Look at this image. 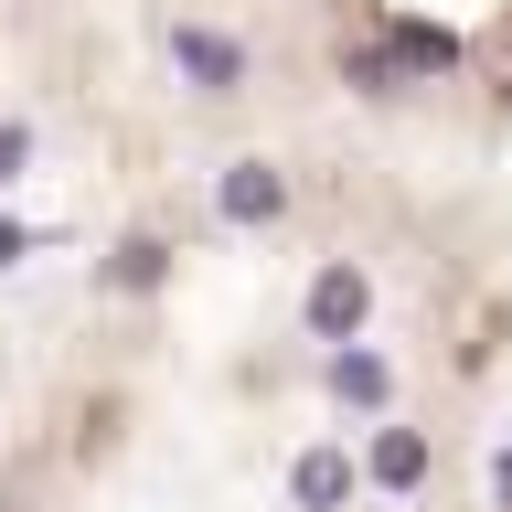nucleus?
I'll list each match as a JSON object with an SVG mask.
<instances>
[{"mask_svg": "<svg viewBox=\"0 0 512 512\" xmlns=\"http://www.w3.org/2000/svg\"><path fill=\"white\" fill-rule=\"evenodd\" d=\"M171 64H182L203 96H235V86H246V43H235V32H203V22L171 32Z\"/></svg>", "mask_w": 512, "mask_h": 512, "instance_id": "f257e3e1", "label": "nucleus"}, {"mask_svg": "<svg viewBox=\"0 0 512 512\" xmlns=\"http://www.w3.org/2000/svg\"><path fill=\"white\" fill-rule=\"evenodd\" d=\"M363 310H374L363 267H320V278H310V331H320V342H352V331H363Z\"/></svg>", "mask_w": 512, "mask_h": 512, "instance_id": "f03ea898", "label": "nucleus"}, {"mask_svg": "<svg viewBox=\"0 0 512 512\" xmlns=\"http://www.w3.org/2000/svg\"><path fill=\"white\" fill-rule=\"evenodd\" d=\"M278 203H288V182L267 171V160H235V171H224V192H214L224 224H278Z\"/></svg>", "mask_w": 512, "mask_h": 512, "instance_id": "7ed1b4c3", "label": "nucleus"}, {"mask_svg": "<svg viewBox=\"0 0 512 512\" xmlns=\"http://www.w3.org/2000/svg\"><path fill=\"white\" fill-rule=\"evenodd\" d=\"M384 64H395V75H448V64H459V32H438V22H384Z\"/></svg>", "mask_w": 512, "mask_h": 512, "instance_id": "20e7f679", "label": "nucleus"}, {"mask_svg": "<svg viewBox=\"0 0 512 512\" xmlns=\"http://www.w3.org/2000/svg\"><path fill=\"white\" fill-rule=\"evenodd\" d=\"M288 491H299L310 512H342L352 502V459H342V448H310V459L288 470Z\"/></svg>", "mask_w": 512, "mask_h": 512, "instance_id": "39448f33", "label": "nucleus"}, {"mask_svg": "<svg viewBox=\"0 0 512 512\" xmlns=\"http://www.w3.org/2000/svg\"><path fill=\"white\" fill-rule=\"evenodd\" d=\"M363 470H374L384 491H416V480H427V438H416V427H384V438H374V459H363Z\"/></svg>", "mask_w": 512, "mask_h": 512, "instance_id": "423d86ee", "label": "nucleus"}, {"mask_svg": "<svg viewBox=\"0 0 512 512\" xmlns=\"http://www.w3.org/2000/svg\"><path fill=\"white\" fill-rule=\"evenodd\" d=\"M331 395H342V406H384V363L363 342H342L331 352Z\"/></svg>", "mask_w": 512, "mask_h": 512, "instance_id": "0eeeda50", "label": "nucleus"}, {"mask_svg": "<svg viewBox=\"0 0 512 512\" xmlns=\"http://www.w3.org/2000/svg\"><path fill=\"white\" fill-rule=\"evenodd\" d=\"M160 256H171L160 235H128V246H118V288H150V278H160Z\"/></svg>", "mask_w": 512, "mask_h": 512, "instance_id": "6e6552de", "label": "nucleus"}, {"mask_svg": "<svg viewBox=\"0 0 512 512\" xmlns=\"http://www.w3.org/2000/svg\"><path fill=\"white\" fill-rule=\"evenodd\" d=\"M22 160H32V128H22V118H0V192L22 182Z\"/></svg>", "mask_w": 512, "mask_h": 512, "instance_id": "1a4fd4ad", "label": "nucleus"}, {"mask_svg": "<svg viewBox=\"0 0 512 512\" xmlns=\"http://www.w3.org/2000/svg\"><path fill=\"white\" fill-rule=\"evenodd\" d=\"M32 246V235H22V224H0V267H11V256H22Z\"/></svg>", "mask_w": 512, "mask_h": 512, "instance_id": "9d476101", "label": "nucleus"}]
</instances>
